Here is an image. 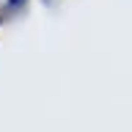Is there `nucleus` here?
<instances>
[{"label":"nucleus","instance_id":"nucleus-1","mask_svg":"<svg viewBox=\"0 0 132 132\" xmlns=\"http://www.w3.org/2000/svg\"><path fill=\"white\" fill-rule=\"evenodd\" d=\"M16 6H22V0H8V6L3 8V14H11V11H14Z\"/></svg>","mask_w":132,"mask_h":132}]
</instances>
